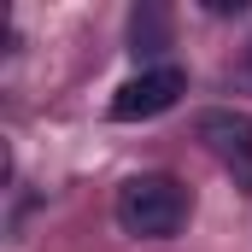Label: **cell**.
Listing matches in <instances>:
<instances>
[{
  "mask_svg": "<svg viewBox=\"0 0 252 252\" xmlns=\"http://www.w3.org/2000/svg\"><path fill=\"white\" fill-rule=\"evenodd\" d=\"M182 88H188V76H182L176 64H153V70L129 76L124 88L112 94V118H118V124H147V118L170 112V106L182 100Z\"/></svg>",
  "mask_w": 252,
  "mask_h": 252,
  "instance_id": "3957f363",
  "label": "cell"
},
{
  "mask_svg": "<svg viewBox=\"0 0 252 252\" xmlns=\"http://www.w3.org/2000/svg\"><path fill=\"white\" fill-rule=\"evenodd\" d=\"M193 135L205 141V153L235 176V188L252 193V118L235 112V106H211L193 118Z\"/></svg>",
  "mask_w": 252,
  "mask_h": 252,
  "instance_id": "7a4b0ae2",
  "label": "cell"
},
{
  "mask_svg": "<svg viewBox=\"0 0 252 252\" xmlns=\"http://www.w3.org/2000/svg\"><path fill=\"white\" fill-rule=\"evenodd\" d=\"M188 211H193V193L176 176H164V170L129 176L124 188H118V199H112L118 229L135 235V241H170V235H182L188 229Z\"/></svg>",
  "mask_w": 252,
  "mask_h": 252,
  "instance_id": "6da1fadb",
  "label": "cell"
}]
</instances>
